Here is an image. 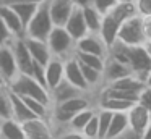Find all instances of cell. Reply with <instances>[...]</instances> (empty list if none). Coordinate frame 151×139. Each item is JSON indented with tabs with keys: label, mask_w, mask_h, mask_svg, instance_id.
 <instances>
[{
	"label": "cell",
	"mask_w": 151,
	"mask_h": 139,
	"mask_svg": "<svg viewBox=\"0 0 151 139\" xmlns=\"http://www.w3.org/2000/svg\"><path fill=\"white\" fill-rule=\"evenodd\" d=\"M55 139H88L81 131H73V129L63 128L55 133Z\"/></svg>",
	"instance_id": "obj_31"
},
{
	"label": "cell",
	"mask_w": 151,
	"mask_h": 139,
	"mask_svg": "<svg viewBox=\"0 0 151 139\" xmlns=\"http://www.w3.org/2000/svg\"><path fill=\"white\" fill-rule=\"evenodd\" d=\"M10 47L13 50L15 60H17L18 70L21 74H31L33 70V57H31L29 50H28V45L24 42V37H15L10 42Z\"/></svg>",
	"instance_id": "obj_8"
},
{
	"label": "cell",
	"mask_w": 151,
	"mask_h": 139,
	"mask_svg": "<svg viewBox=\"0 0 151 139\" xmlns=\"http://www.w3.org/2000/svg\"><path fill=\"white\" fill-rule=\"evenodd\" d=\"M115 139H141V136L137 134V133H133L132 129H127L124 134H120L119 138H115Z\"/></svg>",
	"instance_id": "obj_39"
},
{
	"label": "cell",
	"mask_w": 151,
	"mask_h": 139,
	"mask_svg": "<svg viewBox=\"0 0 151 139\" xmlns=\"http://www.w3.org/2000/svg\"><path fill=\"white\" fill-rule=\"evenodd\" d=\"M0 139H26L23 123L15 118H5L0 123Z\"/></svg>",
	"instance_id": "obj_22"
},
{
	"label": "cell",
	"mask_w": 151,
	"mask_h": 139,
	"mask_svg": "<svg viewBox=\"0 0 151 139\" xmlns=\"http://www.w3.org/2000/svg\"><path fill=\"white\" fill-rule=\"evenodd\" d=\"M2 45H4V44H2V42H0V47H2Z\"/></svg>",
	"instance_id": "obj_46"
},
{
	"label": "cell",
	"mask_w": 151,
	"mask_h": 139,
	"mask_svg": "<svg viewBox=\"0 0 151 139\" xmlns=\"http://www.w3.org/2000/svg\"><path fill=\"white\" fill-rule=\"evenodd\" d=\"M130 73H132V70L127 65L120 63V61L114 60V58H111V57H106L104 70H102L106 84L112 83V81L119 79V78H122V76H127V74H130Z\"/></svg>",
	"instance_id": "obj_19"
},
{
	"label": "cell",
	"mask_w": 151,
	"mask_h": 139,
	"mask_svg": "<svg viewBox=\"0 0 151 139\" xmlns=\"http://www.w3.org/2000/svg\"><path fill=\"white\" fill-rule=\"evenodd\" d=\"M24 42H26L28 50H29L34 61H39L41 65H46L52 58V52H50L49 45H47V41L34 39V37H24Z\"/></svg>",
	"instance_id": "obj_16"
},
{
	"label": "cell",
	"mask_w": 151,
	"mask_h": 139,
	"mask_svg": "<svg viewBox=\"0 0 151 139\" xmlns=\"http://www.w3.org/2000/svg\"><path fill=\"white\" fill-rule=\"evenodd\" d=\"M143 34H145V42L151 41V16H145L143 18Z\"/></svg>",
	"instance_id": "obj_37"
},
{
	"label": "cell",
	"mask_w": 151,
	"mask_h": 139,
	"mask_svg": "<svg viewBox=\"0 0 151 139\" xmlns=\"http://www.w3.org/2000/svg\"><path fill=\"white\" fill-rule=\"evenodd\" d=\"M8 89L13 91L18 96H24V97H33L37 99L41 102L47 103V105H52V97H50V91L46 86H42L41 83H37L33 76L29 74H18L10 84H8Z\"/></svg>",
	"instance_id": "obj_1"
},
{
	"label": "cell",
	"mask_w": 151,
	"mask_h": 139,
	"mask_svg": "<svg viewBox=\"0 0 151 139\" xmlns=\"http://www.w3.org/2000/svg\"><path fill=\"white\" fill-rule=\"evenodd\" d=\"M112 113H114V112L106 110V108H98V112H96V116H98L99 139H104L106 138V133H107L109 125H111V120H112Z\"/></svg>",
	"instance_id": "obj_29"
},
{
	"label": "cell",
	"mask_w": 151,
	"mask_h": 139,
	"mask_svg": "<svg viewBox=\"0 0 151 139\" xmlns=\"http://www.w3.org/2000/svg\"><path fill=\"white\" fill-rule=\"evenodd\" d=\"M141 139H151V120H150V123H148V126H146V129H145Z\"/></svg>",
	"instance_id": "obj_40"
},
{
	"label": "cell",
	"mask_w": 151,
	"mask_h": 139,
	"mask_svg": "<svg viewBox=\"0 0 151 139\" xmlns=\"http://www.w3.org/2000/svg\"><path fill=\"white\" fill-rule=\"evenodd\" d=\"M145 48H146V52H148V55L151 57V41H148V42H145Z\"/></svg>",
	"instance_id": "obj_44"
},
{
	"label": "cell",
	"mask_w": 151,
	"mask_h": 139,
	"mask_svg": "<svg viewBox=\"0 0 151 139\" xmlns=\"http://www.w3.org/2000/svg\"><path fill=\"white\" fill-rule=\"evenodd\" d=\"M128 50V66L132 73L145 81L146 74L151 70V57L148 55L145 44L141 45H127Z\"/></svg>",
	"instance_id": "obj_5"
},
{
	"label": "cell",
	"mask_w": 151,
	"mask_h": 139,
	"mask_svg": "<svg viewBox=\"0 0 151 139\" xmlns=\"http://www.w3.org/2000/svg\"><path fill=\"white\" fill-rule=\"evenodd\" d=\"M0 74L7 79L8 84L20 74V70H18V65L10 44L0 47Z\"/></svg>",
	"instance_id": "obj_10"
},
{
	"label": "cell",
	"mask_w": 151,
	"mask_h": 139,
	"mask_svg": "<svg viewBox=\"0 0 151 139\" xmlns=\"http://www.w3.org/2000/svg\"><path fill=\"white\" fill-rule=\"evenodd\" d=\"M81 10H83V18H85L88 32H99V28H101V23H102V16L104 15L94 5L81 6Z\"/></svg>",
	"instance_id": "obj_25"
},
{
	"label": "cell",
	"mask_w": 151,
	"mask_h": 139,
	"mask_svg": "<svg viewBox=\"0 0 151 139\" xmlns=\"http://www.w3.org/2000/svg\"><path fill=\"white\" fill-rule=\"evenodd\" d=\"M75 3L78 6H86V5H93V0H75Z\"/></svg>",
	"instance_id": "obj_41"
},
{
	"label": "cell",
	"mask_w": 151,
	"mask_h": 139,
	"mask_svg": "<svg viewBox=\"0 0 151 139\" xmlns=\"http://www.w3.org/2000/svg\"><path fill=\"white\" fill-rule=\"evenodd\" d=\"M117 41H120L125 45H141L145 44L143 34V18L140 15H133L128 19H125L119 28Z\"/></svg>",
	"instance_id": "obj_4"
},
{
	"label": "cell",
	"mask_w": 151,
	"mask_h": 139,
	"mask_svg": "<svg viewBox=\"0 0 151 139\" xmlns=\"http://www.w3.org/2000/svg\"><path fill=\"white\" fill-rule=\"evenodd\" d=\"M49 2V0H47ZM47 2L39 3L36 13L33 15V18L28 21L26 28H24V37H34V39H42L46 41L49 32L54 28V21L50 18L49 6Z\"/></svg>",
	"instance_id": "obj_3"
},
{
	"label": "cell",
	"mask_w": 151,
	"mask_h": 139,
	"mask_svg": "<svg viewBox=\"0 0 151 139\" xmlns=\"http://www.w3.org/2000/svg\"><path fill=\"white\" fill-rule=\"evenodd\" d=\"M44 73H46L47 89L52 91L54 87L65 78V60L52 57L46 65H44Z\"/></svg>",
	"instance_id": "obj_12"
},
{
	"label": "cell",
	"mask_w": 151,
	"mask_h": 139,
	"mask_svg": "<svg viewBox=\"0 0 151 139\" xmlns=\"http://www.w3.org/2000/svg\"><path fill=\"white\" fill-rule=\"evenodd\" d=\"M78 52H85V53H94L99 57H107L109 47L106 45V42L101 39V36L98 32H88L83 37H80L76 41V48Z\"/></svg>",
	"instance_id": "obj_7"
},
{
	"label": "cell",
	"mask_w": 151,
	"mask_h": 139,
	"mask_svg": "<svg viewBox=\"0 0 151 139\" xmlns=\"http://www.w3.org/2000/svg\"><path fill=\"white\" fill-rule=\"evenodd\" d=\"M65 79L68 81V83H72L73 86H76L78 89L85 91V92H91V91L88 89V84H86V81H85V76H83L80 61L75 58V55H73V57H68L65 60Z\"/></svg>",
	"instance_id": "obj_13"
},
{
	"label": "cell",
	"mask_w": 151,
	"mask_h": 139,
	"mask_svg": "<svg viewBox=\"0 0 151 139\" xmlns=\"http://www.w3.org/2000/svg\"><path fill=\"white\" fill-rule=\"evenodd\" d=\"M127 118H128V129H132L133 133L143 136L145 129H146L148 123L151 120V113L143 105H140L137 102L127 110Z\"/></svg>",
	"instance_id": "obj_9"
},
{
	"label": "cell",
	"mask_w": 151,
	"mask_h": 139,
	"mask_svg": "<svg viewBox=\"0 0 151 139\" xmlns=\"http://www.w3.org/2000/svg\"><path fill=\"white\" fill-rule=\"evenodd\" d=\"M145 84H146L148 87H151V70H150V73L146 74V78H145Z\"/></svg>",
	"instance_id": "obj_42"
},
{
	"label": "cell",
	"mask_w": 151,
	"mask_h": 139,
	"mask_svg": "<svg viewBox=\"0 0 151 139\" xmlns=\"http://www.w3.org/2000/svg\"><path fill=\"white\" fill-rule=\"evenodd\" d=\"M0 16L15 37H24V24L21 23L20 16L17 15L13 6L7 5V3H0Z\"/></svg>",
	"instance_id": "obj_15"
},
{
	"label": "cell",
	"mask_w": 151,
	"mask_h": 139,
	"mask_svg": "<svg viewBox=\"0 0 151 139\" xmlns=\"http://www.w3.org/2000/svg\"><path fill=\"white\" fill-rule=\"evenodd\" d=\"M128 129V118H127V112H114L112 113V120L109 129L106 133L104 139H115L120 134H124Z\"/></svg>",
	"instance_id": "obj_23"
},
{
	"label": "cell",
	"mask_w": 151,
	"mask_h": 139,
	"mask_svg": "<svg viewBox=\"0 0 151 139\" xmlns=\"http://www.w3.org/2000/svg\"><path fill=\"white\" fill-rule=\"evenodd\" d=\"M0 123H2V118H0Z\"/></svg>",
	"instance_id": "obj_47"
},
{
	"label": "cell",
	"mask_w": 151,
	"mask_h": 139,
	"mask_svg": "<svg viewBox=\"0 0 151 139\" xmlns=\"http://www.w3.org/2000/svg\"><path fill=\"white\" fill-rule=\"evenodd\" d=\"M12 6H13V10L17 11V15L20 16L21 23H23L24 28H26L28 21H29V19L33 18V15L36 13L39 3H13Z\"/></svg>",
	"instance_id": "obj_28"
},
{
	"label": "cell",
	"mask_w": 151,
	"mask_h": 139,
	"mask_svg": "<svg viewBox=\"0 0 151 139\" xmlns=\"http://www.w3.org/2000/svg\"><path fill=\"white\" fill-rule=\"evenodd\" d=\"M0 118H12L10 107V91L8 87H0Z\"/></svg>",
	"instance_id": "obj_30"
},
{
	"label": "cell",
	"mask_w": 151,
	"mask_h": 139,
	"mask_svg": "<svg viewBox=\"0 0 151 139\" xmlns=\"http://www.w3.org/2000/svg\"><path fill=\"white\" fill-rule=\"evenodd\" d=\"M80 94H86L85 91L78 89L76 86H73L72 83L63 78L52 91H50V97H52V105L54 103H60V102H65V100L72 99V97H76Z\"/></svg>",
	"instance_id": "obj_17"
},
{
	"label": "cell",
	"mask_w": 151,
	"mask_h": 139,
	"mask_svg": "<svg viewBox=\"0 0 151 139\" xmlns=\"http://www.w3.org/2000/svg\"><path fill=\"white\" fill-rule=\"evenodd\" d=\"M29 76H33L37 83H41L42 86L47 87V84H46V73H44V65H41L39 61H33V70H31Z\"/></svg>",
	"instance_id": "obj_32"
},
{
	"label": "cell",
	"mask_w": 151,
	"mask_h": 139,
	"mask_svg": "<svg viewBox=\"0 0 151 139\" xmlns=\"http://www.w3.org/2000/svg\"><path fill=\"white\" fill-rule=\"evenodd\" d=\"M26 139H55V131L49 120L46 118H31L23 123Z\"/></svg>",
	"instance_id": "obj_6"
},
{
	"label": "cell",
	"mask_w": 151,
	"mask_h": 139,
	"mask_svg": "<svg viewBox=\"0 0 151 139\" xmlns=\"http://www.w3.org/2000/svg\"><path fill=\"white\" fill-rule=\"evenodd\" d=\"M107 15H111L119 24H122L125 19H128L133 15H138V13H137V8H135L133 2H120V0H119V2L107 11Z\"/></svg>",
	"instance_id": "obj_24"
},
{
	"label": "cell",
	"mask_w": 151,
	"mask_h": 139,
	"mask_svg": "<svg viewBox=\"0 0 151 139\" xmlns=\"http://www.w3.org/2000/svg\"><path fill=\"white\" fill-rule=\"evenodd\" d=\"M13 39H15V36L10 32V29L7 28L5 21L2 19V16H0V42H2L4 45H8Z\"/></svg>",
	"instance_id": "obj_35"
},
{
	"label": "cell",
	"mask_w": 151,
	"mask_h": 139,
	"mask_svg": "<svg viewBox=\"0 0 151 139\" xmlns=\"http://www.w3.org/2000/svg\"><path fill=\"white\" fill-rule=\"evenodd\" d=\"M46 41L50 52H52V57L67 60L68 57H73V53H75L76 41L70 36V32L63 26H54Z\"/></svg>",
	"instance_id": "obj_2"
},
{
	"label": "cell",
	"mask_w": 151,
	"mask_h": 139,
	"mask_svg": "<svg viewBox=\"0 0 151 139\" xmlns=\"http://www.w3.org/2000/svg\"><path fill=\"white\" fill-rule=\"evenodd\" d=\"M0 87H8V83H7V79H5L2 74H0Z\"/></svg>",
	"instance_id": "obj_43"
},
{
	"label": "cell",
	"mask_w": 151,
	"mask_h": 139,
	"mask_svg": "<svg viewBox=\"0 0 151 139\" xmlns=\"http://www.w3.org/2000/svg\"><path fill=\"white\" fill-rule=\"evenodd\" d=\"M120 2H133V0H120Z\"/></svg>",
	"instance_id": "obj_45"
},
{
	"label": "cell",
	"mask_w": 151,
	"mask_h": 139,
	"mask_svg": "<svg viewBox=\"0 0 151 139\" xmlns=\"http://www.w3.org/2000/svg\"><path fill=\"white\" fill-rule=\"evenodd\" d=\"M96 110H98V108H96V105H94V107H88V108H85V110H81V112L75 113V115L70 118V121L67 123V128L73 129V131H83V128L88 125V121L94 116Z\"/></svg>",
	"instance_id": "obj_26"
},
{
	"label": "cell",
	"mask_w": 151,
	"mask_h": 139,
	"mask_svg": "<svg viewBox=\"0 0 151 139\" xmlns=\"http://www.w3.org/2000/svg\"><path fill=\"white\" fill-rule=\"evenodd\" d=\"M63 28L70 32V36H72L75 41H78L80 37L88 34V28H86L85 18H83L81 6L76 5L75 8H73V11L70 13V16H68V19H67V23L63 24Z\"/></svg>",
	"instance_id": "obj_14"
},
{
	"label": "cell",
	"mask_w": 151,
	"mask_h": 139,
	"mask_svg": "<svg viewBox=\"0 0 151 139\" xmlns=\"http://www.w3.org/2000/svg\"><path fill=\"white\" fill-rule=\"evenodd\" d=\"M76 57V60L83 65H88L91 68H96V70H104V63H106V58L104 57H99V55H94V53H85V52H78L75 50L73 53Z\"/></svg>",
	"instance_id": "obj_27"
},
{
	"label": "cell",
	"mask_w": 151,
	"mask_h": 139,
	"mask_svg": "<svg viewBox=\"0 0 151 139\" xmlns=\"http://www.w3.org/2000/svg\"><path fill=\"white\" fill-rule=\"evenodd\" d=\"M117 2H119V0H93V5H94L96 8L104 15V13H107Z\"/></svg>",
	"instance_id": "obj_36"
},
{
	"label": "cell",
	"mask_w": 151,
	"mask_h": 139,
	"mask_svg": "<svg viewBox=\"0 0 151 139\" xmlns=\"http://www.w3.org/2000/svg\"><path fill=\"white\" fill-rule=\"evenodd\" d=\"M119 28H120V24H119V23L115 21L111 15L104 13V16H102V23H101V28H99L98 34L101 36V39L106 42V45H107V47H111V45L117 41Z\"/></svg>",
	"instance_id": "obj_20"
},
{
	"label": "cell",
	"mask_w": 151,
	"mask_h": 139,
	"mask_svg": "<svg viewBox=\"0 0 151 139\" xmlns=\"http://www.w3.org/2000/svg\"><path fill=\"white\" fill-rule=\"evenodd\" d=\"M106 86H111V87H115V89H122V91H130V92H137L140 94L141 91L145 89V81L141 78H138L137 74L130 73L127 76H122L119 79L112 81V83L106 84Z\"/></svg>",
	"instance_id": "obj_21"
},
{
	"label": "cell",
	"mask_w": 151,
	"mask_h": 139,
	"mask_svg": "<svg viewBox=\"0 0 151 139\" xmlns=\"http://www.w3.org/2000/svg\"><path fill=\"white\" fill-rule=\"evenodd\" d=\"M133 3L140 16H151V0H133Z\"/></svg>",
	"instance_id": "obj_33"
},
{
	"label": "cell",
	"mask_w": 151,
	"mask_h": 139,
	"mask_svg": "<svg viewBox=\"0 0 151 139\" xmlns=\"http://www.w3.org/2000/svg\"><path fill=\"white\" fill-rule=\"evenodd\" d=\"M10 107H12V118H15L20 123H24L31 118H36V115L28 108V105L23 100V97L15 94L13 91H10Z\"/></svg>",
	"instance_id": "obj_18"
},
{
	"label": "cell",
	"mask_w": 151,
	"mask_h": 139,
	"mask_svg": "<svg viewBox=\"0 0 151 139\" xmlns=\"http://www.w3.org/2000/svg\"><path fill=\"white\" fill-rule=\"evenodd\" d=\"M47 0H0V3H7V5H13V3H42Z\"/></svg>",
	"instance_id": "obj_38"
},
{
	"label": "cell",
	"mask_w": 151,
	"mask_h": 139,
	"mask_svg": "<svg viewBox=\"0 0 151 139\" xmlns=\"http://www.w3.org/2000/svg\"><path fill=\"white\" fill-rule=\"evenodd\" d=\"M47 6H49V13L54 21V26H63L68 19L70 13L76 6V3L75 0H49Z\"/></svg>",
	"instance_id": "obj_11"
},
{
	"label": "cell",
	"mask_w": 151,
	"mask_h": 139,
	"mask_svg": "<svg viewBox=\"0 0 151 139\" xmlns=\"http://www.w3.org/2000/svg\"><path fill=\"white\" fill-rule=\"evenodd\" d=\"M138 103L143 105L145 108L151 113V87L145 86V89L138 94Z\"/></svg>",
	"instance_id": "obj_34"
}]
</instances>
